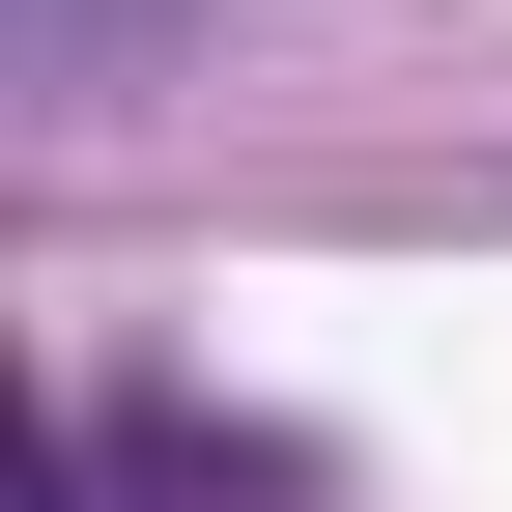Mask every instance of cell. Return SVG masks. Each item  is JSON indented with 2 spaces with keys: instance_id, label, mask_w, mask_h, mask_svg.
Instances as JSON below:
<instances>
[{
  "instance_id": "cell-1",
  "label": "cell",
  "mask_w": 512,
  "mask_h": 512,
  "mask_svg": "<svg viewBox=\"0 0 512 512\" xmlns=\"http://www.w3.org/2000/svg\"><path fill=\"white\" fill-rule=\"evenodd\" d=\"M143 29H171V0H29V86H57V114H114V86H143Z\"/></svg>"
}]
</instances>
